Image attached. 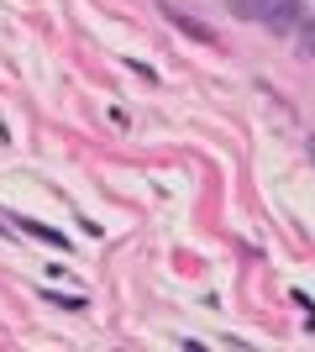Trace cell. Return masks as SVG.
Wrapping results in <instances>:
<instances>
[{
	"label": "cell",
	"instance_id": "obj_1",
	"mask_svg": "<svg viewBox=\"0 0 315 352\" xmlns=\"http://www.w3.org/2000/svg\"><path fill=\"white\" fill-rule=\"evenodd\" d=\"M257 21L268 32H279V37H289V32H300L305 6L300 0H257Z\"/></svg>",
	"mask_w": 315,
	"mask_h": 352
},
{
	"label": "cell",
	"instance_id": "obj_2",
	"mask_svg": "<svg viewBox=\"0 0 315 352\" xmlns=\"http://www.w3.org/2000/svg\"><path fill=\"white\" fill-rule=\"evenodd\" d=\"M163 16H168V21H174V27H179V32H184V37H195V43H215V32H210L205 21H200V16L179 11L174 0H163Z\"/></svg>",
	"mask_w": 315,
	"mask_h": 352
},
{
	"label": "cell",
	"instance_id": "obj_3",
	"mask_svg": "<svg viewBox=\"0 0 315 352\" xmlns=\"http://www.w3.org/2000/svg\"><path fill=\"white\" fill-rule=\"evenodd\" d=\"M16 232L37 236V242H47V248H69V236H63V232H53L47 221H32V216H21V221H16Z\"/></svg>",
	"mask_w": 315,
	"mask_h": 352
},
{
	"label": "cell",
	"instance_id": "obj_4",
	"mask_svg": "<svg viewBox=\"0 0 315 352\" xmlns=\"http://www.w3.org/2000/svg\"><path fill=\"white\" fill-rule=\"evenodd\" d=\"M231 6V16H242V21H257V0H226Z\"/></svg>",
	"mask_w": 315,
	"mask_h": 352
},
{
	"label": "cell",
	"instance_id": "obj_5",
	"mask_svg": "<svg viewBox=\"0 0 315 352\" xmlns=\"http://www.w3.org/2000/svg\"><path fill=\"white\" fill-rule=\"evenodd\" d=\"M300 53H310V58H315V27H305V37H300Z\"/></svg>",
	"mask_w": 315,
	"mask_h": 352
},
{
	"label": "cell",
	"instance_id": "obj_6",
	"mask_svg": "<svg viewBox=\"0 0 315 352\" xmlns=\"http://www.w3.org/2000/svg\"><path fill=\"white\" fill-rule=\"evenodd\" d=\"M305 153H310V158H315V137H310V142H305Z\"/></svg>",
	"mask_w": 315,
	"mask_h": 352
}]
</instances>
